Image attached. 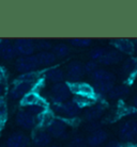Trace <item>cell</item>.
<instances>
[{
	"label": "cell",
	"mask_w": 137,
	"mask_h": 147,
	"mask_svg": "<svg viewBox=\"0 0 137 147\" xmlns=\"http://www.w3.org/2000/svg\"><path fill=\"white\" fill-rule=\"evenodd\" d=\"M70 88L64 82L56 83L50 88V98H52V100L54 101L55 105H60V103L67 101L69 97H70Z\"/></svg>",
	"instance_id": "obj_1"
},
{
	"label": "cell",
	"mask_w": 137,
	"mask_h": 147,
	"mask_svg": "<svg viewBox=\"0 0 137 147\" xmlns=\"http://www.w3.org/2000/svg\"><path fill=\"white\" fill-rule=\"evenodd\" d=\"M15 66L19 73L26 74L31 73V71H37L40 65H39L37 57L34 55H28V57H22V58L17 59V61L15 63Z\"/></svg>",
	"instance_id": "obj_2"
},
{
	"label": "cell",
	"mask_w": 137,
	"mask_h": 147,
	"mask_svg": "<svg viewBox=\"0 0 137 147\" xmlns=\"http://www.w3.org/2000/svg\"><path fill=\"white\" fill-rule=\"evenodd\" d=\"M78 110H79V108L77 107V105L73 100H67V101L60 103V105H55V108H54V111L56 113L67 118L74 117L77 114Z\"/></svg>",
	"instance_id": "obj_3"
},
{
	"label": "cell",
	"mask_w": 137,
	"mask_h": 147,
	"mask_svg": "<svg viewBox=\"0 0 137 147\" xmlns=\"http://www.w3.org/2000/svg\"><path fill=\"white\" fill-rule=\"evenodd\" d=\"M14 48L16 53L22 55V57L33 55L35 51V44L29 38H18L15 40Z\"/></svg>",
	"instance_id": "obj_4"
},
{
	"label": "cell",
	"mask_w": 137,
	"mask_h": 147,
	"mask_svg": "<svg viewBox=\"0 0 137 147\" xmlns=\"http://www.w3.org/2000/svg\"><path fill=\"white\" fill-rule=\"evenodd\" d=\"M119 136L124 141L137 140V121L124 123L119 130Z\"/></svg>",
	"instance_id": "obj_5"
},
{
	"label": "cell",
	"mask_w": 137,
	"mask_h": 147,
	"mask_svg": "<svg viewBox=\"0 0 137 147\" xmlns=\"http://www.w3.org/2000/svg\"><path fill=\"white\" fill-rule=\"evenodd\" d=\"M71 93L75 95H82V96H89V97H94V88L90 84L82 83V82H71L69 84Z\"/></svg>",
	"instance_id": "obj_6"
},
{
	"label": "cell",
	"mask_w": 137,
	"mask_h": 147,
	"mask_svg": "<svg viewBox=\"0 0 137 147\" xmlns=\"http://www.w3.org/2000/svg\"><path fill=\"white\" fill-rule=\"evenodd\" d=\"M85 74L84 65H82L77 61H73L67 65V78L72 82H77L79 78L82 77V75Z\"/></svg>",
	"instance_id": "obj_7"
},
{
	"label": "cell",
	"mask_w": 137,
	"mask_h": 147,
	"mask_svg": "<svg viewBox=\"0 0 137 147\" xmlns=\"http://www.w3.org/2000/svg\"><path fill=\"white\" fill-rule=\"evenodd\" d=\"M67 129V123L60 118H55L47 127V133L52 138H60Z\"/></svg>",
	"instance_id": "obj_8"
},
{
	"label": "cell",
	"mask_w": 137,
	"mask_h": 147,
	"mask_svg": "<svg viewBox=\"0 0 137 147\" xmlns=\"http://www.w3.org/2000/svg\"><path fill=\"white\" fill-rule=\"evenodd\" d=\"M16 124L25 129H31L33 128L35 125V117L32 116L30 113H28L26 110L19 111L16 115Z\"/></svg>",
	"instance_id": "obj_9"
},
{
	"label": "cell",
	"mask_w": 137,
	"mask_h": 147,
	"mask_svg": "<svg viewBox=\"0 0 137 147\" xmlns=\"http://www.w3.org/2000/svg\"><path fill=\"white\" fill-rule=\"evenodd\" d=\"M33 88L32 84L26 83V82H17L11 90V98L12 99H22L24 96L31 92V88Z\"/></svg>",
	"instance_id": "obj_10"
},
{
	"label": "cell",
	"mask_w": 137,
	"mask_h": 147,
	"mask_svg": "<svg viewBox=\"0 0 137 147\" xmlns=\"http://www.w3.org/2000/svg\"><path fill=\"white\" fill-rule=\"evenodd\" d=\"M112 46L117 49V51L131 55L134 51V43L130 40L126 38H118L111 42Z\"/></svg>",
	"instance_id": "obj_11"
},
{
	"label": "cell",
	"mask_w": 137,
	"mask_h": 147,
	"mask_svg": "<svg viewBox=\"0 0 137 147\" xmlns=\"http://www.w3.org/2000/svg\"><path fill=\"white\" fill-rule=\"evenodd\" d=\"M14 45H12L10 42L2 40L0 42V57L4 60H12L16 57Z\"/></svg>",
	"instance_id": "obj_12"
},
{
	"label": "cell",
	"mask_w": 137,
	"mask_h": 147,
	"mask_svg": "<svg viewBox=\"0 0 137 147\" xmlns=\"http://www.w3.org/2000/svg\"><path fill=\"white\" fill-rule=\"evenodd\" d=\"M28 138L22 133H13L7 141V147H26L28 145Z\"/></svg>",
	"instance_id": "obj_13"
},
{
	"label": "cell",
	"mask_w": 137,
	"mask_h": 147,
	"mask_svg": "<svg viewBox=\"0 0 137 147\" xmlns=\"http://www.w3.org/2000/svg\"><path fill=\"white\" fill-rule=\"evenodd\" d=\"M122 55L117 50H106L103 57L101 58L100 63L104 64V65H112L121 61Z\"/></svg>",
	"instance_id": "obj_14"
},
{
	"label": "cell",
	"mask_w": 137,
	"mask_h": 147,
	"mask_svg": "<svg viewBox=\"0 0 137 147\" xmlns=\"http://www.w3.org/2000/svg\"><path fill=\"white\" fill-rule=\"evenodd\" d=\"M106 139H107V133L104 130H95L87 139V143L89 144L90 146L96 147L102 145L106 141Z\"/></svg>",
	"instance_id": "obj_15"
},
{
	"label": "cell",
	"mask_w": 137,
	"mask_h": 147,
	"mask_svg": "<svg viewBox=\"0 0 137 147\" xmlns=\"http://www.w3.org/2000/svg\"><path fill=\"white\" fill-rule=\"evenodd\" d=\"M45 78L46 80L52 83H60L64 79V73L62 69H60L58 67H52L45 71Z\"/></svg>",
	"instance_id": "obj_16"
},
{
	"label": "cell",
	"mask_w": 137,
	"mask_h": 147,
	"mask_svg": "<svg viewBox=\"0 0 137 147\" xmlns=\"http://www.w3.org/2000/svg\"><path fill=\"white\" fill-rule=\"evenodd\" d=\"M40 66H50L56 62V55L50 51H41L35 55Z\"/></svg>",
	"instance_id": "obj_17"
},
{
	"label": "cell",
	"mask_w": 137,
	"mask_h": 147,
	"mask_svg": "<svg viewBox=\"0 0 137 147\" xmlns=\"http://www.w3.org/2000/svg\"><path fill=\"white\" fill-rule=\"evenodd\" d=\"M92 75V79L94 82H114L115 76L105 69H96Z\"/></svg>",
	"instance_id": "obj_18"
},
{
	"label": "cell",
	"mask_w": 137,
	"mask_h": 147,
	"mask_svg": "<svg viewBox=\"0 0 137 147\" xmlns=\"http://www.w3.org/2000/svg\"><path fill=\"white\" fill-rule=\"evenodd\" d=\"M52 142V136L45 131H37L33 136V143L37 147L48 146Z\"/></svg>",
	"instance_id": "obj_19"
},
{
	"label": "cell",
	"mask_w": 137,
	"mask_h": 147,
	"mask_svg": "<svg viewBox=\"0 0 137 147\" xmlns=\"http://www.w3.org/2000/svg\"><path fill=\"white\" fill-rule=\"evenodd\" d=\"M40 79V75L37 71H31V73H26V74H22L18 78H17V81L18 82H26V83H29V84H35L37 81Z\"/></svg>",
	"instance_id": "obj_20"
},
{
	"label": "cell",
	"mask_w": 137,
	"mask_h": 147,
	"mask_svg": "<svg viewBox=\"0 0 137 147\" xmlns=\"http://www.w3.org/2000/svg\"><path fill=\"white\" fill-rule=\"evenodd\" d=\"M40 99L41 98H40V96H39V94L37 92H29L22 98V105L24 107L27 108L29 107V106L37 103Z\"/></svg>",
	"instance_id": "obj_21"
},
{
	"label": "cell",
	"mask_w": 137,
	"mask_h": 147,
	"mask_svg": "<svg viewBox=\"0 0 137 147\" xmlns=\"http://www.w3.org/2000/svg\"><path fill=\"white\" fill-rule=\"evenodd\" d=\"M114 88V82H94L93 88L100 94H108Z\"/></svg>",
	"instance_id": "obj_22"
},
{
	"label": "cell",
	"mask_w": 137,
	"mask_h": 147,
	"mask_svg": "<svg viewBox=\"0 0 137 147\" xmlns=\"http://www.w3.org/2000/svg\"><path fill=\"white\" fill-rule=\"evenodd\" d=\"M127 93H129V88L126 85H119V86H114L112 90L108 93V96L111 99H116L126 95Z\"/></svg>",
	"instance_id": "obj_23"
},
{
	"label": "cell",
	"mask_w": 137,
	"mask_h": 147,
	"mask_svg": "<svg viewBox=\"0 0 137 147\" xmlns=\"http://www.w3.org/2000/svg\"><path fill=\"white\" fill-rule=\"evenodd\" d=\"M70 52V48L67 44L59 43V44L52 46V53L56 55V58H64L65 55H69Z\"/></svg>",
	"instance_id": "obj_24"
},
{
	"label": "cell",
	"mask_w": 137,
	"mask_h": 147,
	"mask_svg": "<svg viewBox=\"0 0 137 147\" xmlns=\"http://www.w3.org/2000/svg\"><path fill=\"white\" fill-rule=\"evenodd\" d=\"M103 113V108L101 106H95V107L91 108L87 113L85 114V118L90 121H93L101 117V115Z\"/></svg>",
	"instance_id": "obj_25"
},
{
	"label": "cell",
	"mask_w": 137,
	"mask_h": 147,
	"mask_svg": "<svg viewBox=\"0 0 137 147\" xmlns=\"http://www.w3.org/2000/svg\"><path fill=\"white\" fill-rule=\"evenodd\" d=\"M78 108L86 107V106H89L92 105L94 102V97H89V96H82V95H75L74 99H73Z\"/></svg>",
	"instance_id": "obj_26"
},
{
	"label": "cell",
	"mask_w": 137,
	"mask_h": 147,
	"mask_svg": "<svg viewBox=\"0 0 137 147\" xmlns=\"http://www.w3.org/2000/svg\"><path fill=\"white\" fill-rule=\"evenodd\" d=\"M70 44L76 47H88L91 45L90 38H82V37H76V38H71Z\"/></svg>",
	"instance_id": "obj_27"
},
{
	"label": "cell",
	"mask_w": 137,
	"mask_h": 147,
	"mask_svg": "<svg viewBox=\"0 0 137 147\" xmlns=\"http://www.w3.org/2000/svg\"><path fill=\"white\" fill-rule=\"evenodd\" d=\"M35 48H37L41 51H49V49H52V45L48 40H41L35 43Z\"/></svg>",
	"instance_id": "obj_28"
},
{
	"label": "cell",
	"mask_w": 137,
	"mask_h": 147,
	"mask_svg": "<svg viewBox=\"0 0 137 147\" xmlns=\"http://www.w3.org/2000/svg\"><path fill=\"white\" fill-rule=\"evenodd\" d=\"M105 51H106V50L103 49V48H95V49L91 50L90 57H91L92 61H100L101 58H102L103 55L105 53Z\"/></svg>",
	"instance_id": "obj_29"
},
{
	"label": "cell",
	"mask_w": 137,
	"mask_h": 147,
	"mask_svg": "<svg viewBox=\"0 0 137 147\" xmlns=\"http://www.w3.org/2000/svg\"><path fill=\"white\" fill-rule=\"evenodd\" d=\"M136 65H137V62L135 60H127V61H125V63L123 64V71L131 73V71H133V70L136 68Z\"/></svg>",
	"instance_id": "obj_30"
},
{
	"label": "cell",
	"mask_w": 137,
	"mask_h": 147,
	"mask_svg": "<svg viewBox=\"0 0 137 147\" xmlns=\"http://www.w3.org/2000/svg\"><path fill=\"white\" fill-rule=\"evenodd\" d=\"M84 69H85V73L92 74L97 69V64L95 61H89L84 65Z\"/></svg>",
	"instance_id": "obj_31"
},
{
	"label": "cell",
	"mask_w": 137,
	"mask_h": 147,
	"mask_svg": "<svg viewBox=\"0 0 137 147\" xmlns=\"http://www.w3.org/2000/svg\"><path fill=\"white\" fill-rule=\"evenodd\" d=\"M7 105L4 102V100L0 97V121H3L5 116H7Z\"/></svg>",
	"instance_id": "obj_32"
},
{
	"label": "cell",
	"mask_w": 137,
	"mask_h": 147,
	"mask_svg": "<svg viewBox=\"0 0 137 147\" xmlns=\"http://www.w3.org/2000/svg\"><path fill=\"white\" fill-rule=\"evenodd\" d=\"M84 144V140L82 138H76L72 143H71V147H82Z\"/></svg>",
	"instance_id": "obj_33"
},
{
	"label": "cell",
	"mask_w": 137,
	"mask_h": 147,
	"mask_svg": "<svg viewBox=\"0 0 137 147\" xmlns=\"http://www.w3.org/2000/svg\"><path fill=\"white\" fill-rule=\"evenodd\" d=\"M4 81H5V74H4V70L0 67V84H2Z\"/></svg>",
	"instance_id": "obj_34"
},
{
	"label": "cell",
	"mask_w": 137,
	"mask_h": 147,
	"mask_svg": "<svg viewBox=\"0 0 137 147\" xmlns=\"http://www.w3.org/2000/svg\"><path fill=\"white\" fill-rule=\"evenodd\" d=\"M106 147H121V145H120L118 142H116V141H112V142H110V143H108Z\"/></svg>",
	"instance_id": "obj_35"
},
{
	"label": "cell",
	"mask_w": 137,
	"mask_h": 147,
	"mask_svg": "<svg viewBox=\"0 0 137 147\" xmlns=\"http://www.w3.org/2000/svg\"><path fill=\"white\" fill-rule=\"evenodd\" d=\"M133 108L137 111V95L135 96V98L133 99Z\"/></svg>",
	"instance_id": "obj_36"
},
{
	"label": "cell",
	"mask_w": 137,
	"mask_h": 147,
	"mask_svg": "<svg viewBox=\"0 0 137 147\" xmlns=\"http://www.w3.org/2000/svg\"><path fill=\"white\" fill-rule=\"evenodd\" d=\"M2 93H3V90H2V86H1V84H0V97H1V95H2Z\"/></svg>",
	"instance_id": "obj_37"
}]
</instances>
